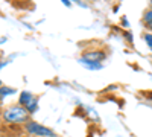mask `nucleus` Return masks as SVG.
<instances>
[{
	"label": "nucleus",
	"mask_w": 152,
	"mask_h": 137,
	"mask_svg": "<svg viewBox=\"0 0 152 137\" xmlns=\"http://www.w3.org/2000/svg\"><path fill=\"white\" fill-rule=\"evenodd\" d=\"M14 93H15V89L3 85L2 89H0V101H2V99H5L6 96H9V95H14Z\"/></svg>",
	"instance_id": "nucleus-6"
},
{
	"label": "nucleus",
	"mask_w": 152,
	"mask_h": 137,
	"mask_svg": "<svg viewBox=\"0 0 152 137\" xmlns=\"http://www.w3.org/2000/svg\"><path fill=\"white\" fill-rule=\"evenodd\" d=\"M2 87H3V82H2V79H0V89H2Z\"/></svg>",
	"instance_id": "nucleus-15"
},
{
	"label": "nucleus",
	"mask_w": 152,
	"mask_h": 137,
	"mask_svg": "<svg viewBox=\"0 0 152 137\" xmlns=\"http://www.w3.org/2000/svg\"><path fill=\"white\" fill-rule=\"evenodd\" d=\"M143 41L149 46V49H152V34H151V32L143 34Z\"/></svg>",
	"instance_id": "nucleus-9"
},
{
	"label": "nucleus",
	"mask_w": 152,
	"mask_h": 137,
	"mask_svg": "<svg viewBox=\"0 0 152 137\" xmlns=\"http://www.w3.org/2000/svg\"><path fill=\"white\" fill-rule=\"evenodd\" d=\"M151 52H152V49H151Z\"/></svg>",
	"instance_id": "nucleus-16"
},
{
	"label": "nucleus",
	"mask_w": 152,
	"mask_h": 137,
	"mask_svg": "<svg viewBox=\"0 0 152 137\" xmlns=\"http://www.w3.org/2000/svg\"><path fill=\"white\" fill-rule=\"evenodd\" d=\"M79 63L84 66V67H87V69H90V70H100L102 69V64H97V63H90V61H87V59H84L82 56L78 59Z\"/></svg>",
	"instance_id": "nucleus-5"
},
{
	"label": "nucleus",
	"mask_w": 152,
	"mask_h": 137,
	"mask_svg": "<svg viewBox=\"0 0 152 137\" xmlns=\"http://www.w3.org/2000/svg\"><path fill=\"white\" fill-rule=\"evenodd\" d=\"M146 99H149V101H152V92H151V93H148V95H146Z\"/></svg>",
	"instance_id": "nucleus-12"
},
{
	"label": "nucleus",
	"mask_w": 152,
	"mask_h": 137,
	"mask_svg": "<svg viewBox=\"0 0 152 137\" xmlns=\"http://www.w3.org/2000/svg\"><path fill=\"white\" fill-rule=\"evenodd\" d=\"M24 130H26L29 136H34V137H56V134L50 128L41 125V123H38L35 120H29L28 123H24Z\"/></svg>",
	"instance_id": "nucleus-2"
},
{
	"label": "nucleus",
	"mask_w": 152,
	"mask_h": 137,
	"mask_svg": "<svg viewBox=\"0 0 152 137\" xmlns=\"http://www.w3.org/2000/svg\"><path fill=\"white\" fill-rule=\"evenodd\" d=\"M142 20H143V23L146 24V26H148V24H151V23H152V9H151V8L145 11V14H143Z\"/></svg>",
	"instance_id": "nucleus-7"
},
{
	"label": "nucleus",
	"mask_w": 152,
	"mask_h": 137,
	"mask_svg": "<svg viewBox=\"0 0 152 137\" xmlns=\"http://www.w3.org/2000/svg\"><path fill=\"white\" fill-rule=\"evenodd\" d=\"M123 37L126 38V41H128V43H132V34L129 31H125L123 32Z\"/></svg>",
	"instance_id": "nucleus-10"
},
{
	"label": "nucleus",
	"mask_w": 152,
	"mask_h": 137,
	"mask_svg": "<svg viewBox=\"0 0 152 137\" xmlns=\"http://www.w3.org/2000/svg\"><path fill=\"white\" fill-rule=\"evenodd\" d=\"M26 108H28V111H29L31 114L37 113V111H38V99L35 97V99H34V101H32V102H31V104H29Z\"/></svg>",
	"instance_id": "nucleus-8"
},
{
	"label": "nucleus",
	"mask_w": 152,
	"mask_h": 137,
	"mask_svg": "<svg viewBox=\"0 0 152 137\" xmlns=\"http://www.w3.org/2000/svg\"><path fill=\"white\" fill-rule=\"evenodd\" d=\"M82 58L90 61V63L100 64L104 59H107V52L99 51V49H85V51L82 52Z\"/></svg>",
	"instance_id": "nucleus-3"
},
{
	"label": "nucleus",
	"mask_w": 152,
	"mask_h": 137,
	"mask_svg": "<svg viewBox=\"0 0 152 137\" xmlns=\"http://www.w3.org/2000/svg\"><path fill=\"white\" fill-rule=\"evenodd\" d=\"M31 113L26 107L20 104L17 105H9L2 111V119L6 123H28L31 119Z\"/></svg>",
	"instance_id": "nucleus-1"
},
{
	"label": "nucleus",
	"mask_w": 152,
	"mask_h": 137,
	"mask_svg": "<svg viewBox=\"0 0 152 137\" xmlns=\"http://www.w3.org/2000/svg\"><path fill=\"white\" fill-rule=\"evenodd\" d=\"M62 3H64L66 6H70V2H69V0H62Z\"/></svg>",
	"instance_id": "nucleus-13"
},
{
	"label": "nucleus",
	"mask_w": 152,
	"mask_h": 137,
	"mask_svg": "<svg viewBox=\"0 0 152 137\" xmlns=\"http://www.w3.org/2000/svg\"><path fill=\"white\" fill-rule=\"evenodd\" d=\"M6 41V38H0V43H5Z\"/></svg>",
	"instance_id": "nucleus-14"
},
{
	"label": "nucleus",
	"mask_w": 152,
	"mask_h": 137,
	"mask_svg": "<svg viewBox=\"0 0 152 137\" xmlns=\"http://www.w3.org/2000/svg\"><path fill=\"white\" fill-rule=\"evenodd\" d=\"M146 29H148V32H151V34H152V23H151V24H148Z\"/></svg>",
	"instance_id": "nucleus-11"
},
{
	"label": "nucleus",
	"mask_w": 152,
	"mask_h": 137,
	"mask_svg": "<svg viewBox=\"0 0 152 137\" xmlns=\"http://www.w3.org/2000/svg\"><path fill=\"white\" fill-rule=\"evenodd\" d=\"M34 99H35V96L31 92H21L20 93V99H18V104L23 105V107H28Z\"/></svg>",
	"instance_id": "nucleus-4"
}]
</instances>
